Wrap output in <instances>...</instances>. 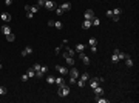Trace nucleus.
I'll return each mask as SVG.
<instances>
[{"mask_svg":"<svg viewBox=\"0 0 139 103\" xmlns=\"http://www.w3.org/2000/svg\"><path fill=\"white\" fill-rule=\"evenodd\" d=\"M68 74H70V79H76V80H77L79 75H80V74H79V71H77V68H74V66L68 71Z\"/></svg>","mask_w":139,"mask_h":103,"instance_id":"3","label":"nucleus"},{"mask_svg":"<svg viewBox=\"0 0 139 103\" xmlns=\"http://www.w3.org/2000/svg\"><path fill=\"white\" fill-rule=\"evenodd\" d=\"M0 19H2L3 22H11V15H9L8 12H2V14H0Z\"/></svg>","mask_w":139,"mask_h":103,"instance_id":"12","label":"nucleus"},{"mask_svg":"<svg viewBox=\"0 0 139 103\" xmlns=\"http://www.w3.org/2000/svg\"><path fill=\"white\" fill-rule=\"evenodd\" d=\"M111 19H113L114 22H119V15H114V14H113V15H111Z\"/></svg>","mask_w":139,"mask_h":103,"instance_id":"41","label":"nucleus"},{"mask_svg":"<svg viewBox=\"0 0 139 103\" xmlns=\"http://www.w3.org/2000/svg\"><path fill=\"white\" fill-rule=\"evenodd\" d=\"M91 26H93L91 20H84V23H82V29H90Z\"/></svg>","mask_w":139,"mask_h":103,"instance_id":"15","label":"nucleus"},{"mask_svg":"<svg viewBox=\"0 0 139 103\" xmlns=\"http://www.w3.org/2000/svg\"><path fill=\"white\" fill-rule=\"evenodd\" d=\"M125 65H127V66H128V68H131V66H133V60H131V59H130V56H128V57H127V59H125Z\"/></svg>","mask_w":139,"mask_h":103,"instance_id":"24","label":"nucleus"},{"mask_svg":"<svg viewBox=\"0 0 139 103\" xmlns=\"http://www.w3.org/2000/svg\"><path fill=\"white\" fill-rule=\"evenodd\" d=\"M6 92H8V89H6V86H0V95H5Z\"/></svg>","mask_w":139,"mask_h":103,"instance_id":"32","label":"nucleus"},{"mask_svg":"<svg viewBox=\"0 0 139 103\" xmlns=\"http://www.w3.org/2000/svg\"><path fill=\"white\" fill-rule=\"evenodd\" d=\"M70 86H67V85H62V86H59V89H57V94L60 95V97H65V95H68L70 94Z\"/></svg>","mask_w":139,"mask_h":103,"instance_id":"1","label":"nucleus"},{"mask_svg":"<svg viewBox=\"0 0 139 103\" xmlns=\"http://www.w3.org/2000/svg\"><path fill=\"white\" fill-rule=\"evenodd\" d=\"M80 60H82V63H84V65H87V66L91 63V62H90V57H88V56H85L84 52H80Z\"/></svg>","mask_w":139,"mask_h":103,"instance_id":"7","label":"nucleus"},{"mask_svg":"<svg viewBox=\"0 0 139 103\" xmlns=\"http://www.w3.org/2000/svg\"><path fill=\"white\" fill-rule=\"evenodd\" d=\"M93 92H94V95H104V89H102L101 86H96V88L93 89Z\"/></svg>","mask_w":139,"mask_h":103,"instance_id":"14","label":"nucleus"},{"mask_svg":"<svg viewBox=\"0 0 139 103\" xmlns=\"http://www.w3.org/2000/svg\"><path fill=\"white\" fill-rule=\"evenodd\" d=\"M54 28H57V29L60 31L62 28H64V25H62V22H54Z\"/></svg>","mask_w":139,"mask_h":103,"instance_id":"30","label":"nucleus"},{"mask_svg":"<svg viewBox=\"0 0 139 103\" xmlns=\"http://www.w3.org/2000/svg\"><path fill=\"white\" fill-rule=\"evenodd\" d=\"M56 71H57L59 74H62V75H64V74H68V69L65 68V66H60V65L56 66Z\"/></svg>","mask_w":139,"mask_h":103,"instance_id":"10","label":"nucleus"},{"mask_svg":"<svg viewBox=\"0 0 139 103\" xmlns=\"http://www.w3.org/2000/svg\"><path fill=\"white\" fill-rule=\"evenodd\" d=\"M91 25H93V26H99V25H101V20H99L97 17H94V19L91 20Z\"/></svg>","mask_w":139,"mask_h":103,"instance_id":"25","label":"nucleus"},{"mask_svg":"<svg viewBox=\"0 0 139 103\" xmlns=\"http://www.w3.org/2000/svg\"><path fill=\"white\" fill-rule=\"evenodd\" d=\"M88 43H90V46H97V38H96V37H91Z\"/></svg>","mask_w":139,"mask_h":103,"instance_id":"22","label":"nucleus"},{"mask_svg":"<svg viewBox=\"0 0 139 103\" xmlns=\"http://www.w3.org/2000/svg\"><path fill=\"white\" fill-rule=\"evenodd\" d=\"M88 86H90L91 89H94L96 86H99V77H93V79L90 77V85Z\"/></svg>","mask_w":139,"mask_h":103,"instance_id":"5","label":"nucleus"},{"mask_svg":"<svg viewBox=\"0 0 139 103\" xmlns=\"http://www.w3.org/2000/svg\"><path fill=\"white\" fill-rule=\"evenodd\" d=\"M40 68H42V65H40V63H36V65L32 66V69H34L36 72H37V71H40Z\"/></svg>","mask_w":139,"mask_h":103,"instance_id":"33","label":"nucleus"},{"mask_svg":"<svg viewBox=\"0 0 139 103\" xmlns=\"http://www.w3.org/2000/svg\"><path fill=\"white\" fill-rule=\"evenodd\" d=\"M5 37H6V40H8V42H14V40H16V35L12 34V33L8 34V35H5Z\"/></svg>","mask_w":139,"mask_h":103,"instance_id":"27","label":"nucleus"},{"mask_svg":"<svg viewBox=\"0 0 139 103\" xmlns=\"http://www.w3.org/2000/svg\"><path fill=\"white\" fill-rule=\"evenodd\" d=\"M94 102L96 103H108V98H102V95H96Z\"/></svg>","mask_w":139,"mask_h":103,"instance_id":"16","label":"nucleus"},{"mask_svg":"<svg viewBox=\"0 0 139 103\" xmlns=\"http://www.w3.org/2000/svg\"><path fill=\"white\" fill-rule=\"evenodd\" d=\"M111 62H113V63H118L119 62V57H118V52H116V51L113 52V56H111Z\"/></svg>","mask_w":139,"mask_h":103,"instance_id":"23","label":"nucleus"},{"mask_svg":"<svg viewBox=\"0 0 139 103\" xmlns=\"http://www.w3.org/2000/svg\"><path fill=\"white\" fill-rule=\"evenodd\" d=\"M90 49H91V52H94V54H96V52H97V46H91V48H90Z\"/></svg>","mask_w":139,"mask_h":103,"instance_id":"40","label":"nucleus"},{"mask_svg":"<svg viewBox=\"0 0 139 103\" xmlns=\"http://www.w3.org/2000/svg\"><path fill=\"white\" fill-rule=\"evenodd\" d=\"M43 6L48 9V11H54V9H56V2H54V0H45Z\"/></svg>","mask_w":139,"mask_h":103,"instance_id":"2","label":"nucleus"},{"mask_svg":"<svg viewBox=\"0 0 139 103\" xmlns=\"http://www.w3.org/2000/svg\"><path fill=\"white\" fill-rule=\"evenodd\" d=\"M2 68H3V66H2V63H0V69H2Z\"/></svg>","mask_w":139,"mask_h":103,"instance_id":"43","label":"nucleus"},{"mask_svg":"<svg viewBox=\"0 0 139 103\" xmlns=\"http://www.w3.org/2000/svg\"><path fill=\"white\" fill-rule=\"evenodd\" d=\"M60 49H62V46H57V48L54 49V52H56V54H59V52H60Z\"/></svg>","mask_w":139,"mask_h":103,"instance_id":"42","label":"nucleus"},{"mask_svg":"<svg viewBox=\"0 0 139 103\" xmlns=\"http://www.w3.org/2000/svg\"><path fill=\"white\" fill-rule=\"evenodd\" d=\"M39 11V6L34 5V6H29V12H32V14H36V12Z\"/></svg>","mask_w":139,"mask_h":103,"instance_id":"29","label":"nucleus"},{"mask_svg":"<svg viewBox=\"0 0 139 103\" xmlns=\"http://www.w3.org/2000/svg\"><path fill=\"white\" fill-rule=\"evenodd\" d=\"M54 83H56L57 86H62V85H65V80H64V77H56Z\"/></svg>","mask_w":139,"mask_h":103,"instance_id":"17","label":"nucleus"},{"mask_svg":"<svg viewBox=\"0 0 139 103\" xmlns=\"http://www.w3.org/2000/svg\"><path fill=\"white\" fill-rule=\"evenodd\" d=\"M65 49H67V51H65V52H67V54H68V56H70V57H74V54H76V51H74V49H73V48H65Z\"/></svg>","mask_w":139,"mask_h":103,"instance_id":"19","label":"nucleus"},{"mask_svg":"<svg viewBox=\"0 0 139 103\" xmlns=\"http://www.w3.org/2000/svg\"><path fill=\"white\" fill-rule=\"evenodd\" d=\"M5 5L6 6H11L12 5V0H5Z\"/></svg>","mask_w":139,"mask_h":103,"instance_id":"38","label":"nucleus"},{"mask_svg":"<svg viewBox=\"0 0 139 103\" xmlns=\"http://www.w3.org/2000/svg\"><path fill=\"white\" fill-rule=\"evenodd\" d=\"M45 5V0H37V6H43Z\"/></svg>","mask_w":139,"mask_h":103,"instance_id":"36","label":"nucleus"},{"mask_svg":"<svg viewBox=\"0 0 139 103\" xmlns=\"http://www.w3.org/2000/svg\"><path fill=\"white\" fill-rule=\"evenodd\" d=\"M26 17H28V19H32V17H34V14H32V12H26Z\"/></svg>","mask_w":139,"mask_h":103,"instance_id":"37","label":"nucleus"},{"mask_svg":"<svg viewBox=\"0 0 139 103\" xmlns=\"http://www.w3.org/2000/svg\"><path fill=\"white\" fill-rule=\"evenodd\" d=\"M105 14H107V17H108V19H111V15H113V12H111V9H110V11H107V12H105Z\"/></svg>","mask_w":139,"mask_h":103,"instance_id":"39","label":"nucleus"},{"mask_svg":"<svg viewBox=\"0 0 139 103\" xmlns=\"http://www.w3.org/2000/svg\"><path fill=\"white\" fill-rule=\"evenodd\" d=\"M32 51H34V49H32L31 46H26L25 49L22 51V56H23V57H26V56H31V54H32Z\"/></svg>","mask_w":139,"mask_h":103,"instance_id":"8","label":"nucleus"},{"mask_svg":"<svg viewBox=\"0 0 139 103\" xmlns=\"http://www.w3.org/2000/svg\"><path fill=\"white\" fill-rule=\"evenodd\" d=\"M0 31H2V33H3V34H5V35H8V34H11V28H9V26H8V25H5V26H2V29H0Z\"/></svg>","mask_w":139,"mask_h":103,"instance_id":"18","label":"nucleus"},{"mask_svg":"<svg viewBox=\"0 0 139 103\" xmlns=\"http://www.w3.org/2000/svg\"><path fill=\"white\" fill-rule=\"evenodd\" d=\"M54 80H56V77H53V75H48V77H46V83H48V85H53V83H54Z\"/></svg>","mask_w":139,"mask_h":103,"instance_id":"26","label":"nucleus"},{"mask_svg":"<svg viewBox=\"0 0 139 103\" xmlns=\"http://www.w3.org/2000/svg\"><path fill=\"white\" fill-rule=\"evenodd\" d=\"M62 57H64V59L67 60V63H68L70 66H74V57H70L67 52H64V54H62Z\"/></svg>","mask_w":139,"mask_h":103,"instance_id":"6","label":"nucleus"},{"mask_svg":"<svg viewBox=\"0 0 139 103\" xmlns=\"http://www.w3.org/2000/svg\"><path fill=\"white\" fill-rule=\"evenodd\" d=\"M84 49H85V45L84 43H77V45H76V48H74V51H76V52H79V54L84 52Z\"/></svg>","mask_w":139,"mask_h":103,"instance_id":"13","label":"nucleus"},{"mask_svg":"<svg viewBox=\"0 0 139 103\" xmlns=\"http://www.w3.org/2000/svg\"><path fill=\"white\" fill-rule=\"evenodd\" d=\"M0 29H2V26H0Z\"/></svg>","mask_w":139,"mask_h":103,"instance_id":"44","label":"nucleus"},{"mask_svg":"<svg viewBox=\"0 0 139 103\" xmlns=\"http://www.w3.org/2000/svg\"><path fill=\"white\" fill-rule=\"evenodd\" d=\"M28 80H29L28 74H23V75H22V82H28Z\"/></svg>","mask_w":139,"mask_h":103,"instance_id":"35","label":"nucleus"},{"mask_svg":"<svg viewBox=\"0 0 139 103\" xmlns=\"http://www.w3.org/2000/svg\"><path fill=\"white\" fill-rule=\"evenodd\" d=\"M26 74H28V77H29V79H32V77H36V71L32 69V68H29L28 71H26Z\"/></svg>","mask_w":139,"mask_h":103,"instance_id":"20","label":"nucleus"},{"mask_svg":"<svg viewBox=\"0 0 139 103\" xmlns=\"http://www.w3.org/2000/svg\"><path fill=\"white\" fill-rule=\"evenodd\" d=\"M76 85H77L79 88H84V86H85V82H84V80H80V79H77V80H76Z\"/></svg>","mask_w":139,"mask_h":103,"instance_id":"28","label":"nucleus"},{"mask_svg":"<svg viewBox=\"0 0 139 103\" xmlns=\"http://www.w3.org/2000/svg\"><path fill=\"white\" fill-rule=\"evenodd\" d=\"M116 52H118V57H119V60H125V59H127V54H125V52H121V49H119V48H116Z\"/></svg>","mask_w":139,"mask_h":103,"instance_id":"11","label":"nucleus"},{"mask_svg":"<svg viewBox=\"0 0 139 103\" xmlns=\"http://www.w3.org/2000/svg\"><path fill=\"white\" fill-rule=\"evenodd\" d=\"M111 12H113V14H114V15H121V14H122V11H121V8H114V9H113V11H111Z\"/></svg>","mask_w":139,"mask_h":103,"instance_id":"31","label":"nucleus"},{"mask_svg":"<svg viewBox=\"0 0 139 103\" xmlns=\"http://www.w3.org/2000/svg\"><path fill=\"white\" fill-rule=\"evenodd\" d=\"M56 14H57V15H62V14H64V11L60 9V6H59V8H56Z\"/></svg>","mask_w":139,"mask_h":103,"instance_id":"34","label":"nucleus"},{"mask_svg":"<svg viewBox=\"0 0 139 103\" xmlns=\"http://www.w3.org/2000/svg\"><path fill=\"white\" fill-rule=\"evenodd\" d=\"M84 17H85V20H93V19L96 17V14H94L93 9H87V11L84 12Z\"/></svg>","mask_w":139,"mask_h":103,"instance_id":"4","label":"nucleus"},{"mask_svg":"<svg viewBox=\"0 0 139 103\" xmlns=\"http://www.w3.org/2000/svg\"><path fill=\"white\" fill-rule=\"evenodd\" d=\"M80 80H84V82H85V83H87V82H88V80H90V74H88V72H85V74H82V75H80Z\"/></svg>","mask_w":139,"mask_h":103,"instance_id":"21","label":"nucleus"},{"mask_svg":"<svg viewBox=\"0 0 139 103\" xmlns=\"http://www.w3.org/2000/svg\"><path fill=\"white\" fill-rule=\"evenodd\" d=\"M60 9H62L64 12L70 11V9H71V3H70V2H64V3H62V6H60Z\"/></svg>","mask_w":139,"mask_h":103,"instance_id":"9","label":"nucleus"}]
</instances>
